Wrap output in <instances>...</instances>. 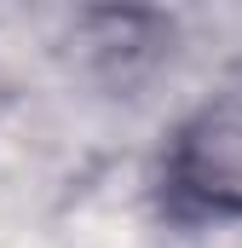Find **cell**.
<instances>
[{
	"instance_id": "obj_1",
	"label": "cell",
	"mask_w": 242,
	"mask_h": 248,
	"mask_svg": "<svg viewBox=\"0 0 242 248\" xmlns=\"http://www.w3.org/2000/svg\"><path fill=\"white\" fill-rule=\"evenodd\" d=\"M167 185L202 214H242V93L202 104L179 127Z\"/></svg>"
}]
</instances>
